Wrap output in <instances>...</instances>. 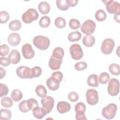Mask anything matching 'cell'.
Returning a JSON list of instances; mask_svg holds the SVG:
<instances>
[{
	"mask_svg": "<svg viewBox=\"0 0 120 120\" xmlns=\"http://www.w3.org/2000/svg\"><path fill=\"white\" fill-rule=\"evenodd\" d=\"M33 44L38 49L44 51L49 47L50 45V41L47 37L42 35H38L33 38Z\"/></svg>",
	"mask_w": 120,
	"mask_h": 120,
	"instance_id": "6da1fadb",
	"label": "cell"
},
{
	"mask_svg": "<svg viewBox=\"0 0 120 120\" xmlns=\"http://www.w3.org/2000/svg\"><path fill=\"white\" fill-rule=\"evenodd\" d=\"M39 17L37 10L33 8H29L22 16V20L25 23H30L33 21H36Z\"/></svg>",
	"mask_w": 120,
	"mask_h": 120,
	"instance_id": "7a4b0ae2",
	"label": "cell"
},
{
	"mask_svg": "<svg viewBox=\"0 0 120 120\" xmlns=\"http://www.w3.org/2000/svg\"><path fill=\"white\" fill-rule=\"evenodd\" d=\"M117 110V106L116 105L110 103L103 108L102 110V114L103 117L106 119H112L115 116Z\"/></svg>",
	"mask_w": 120,
	"mask_h": 120,
	"instance_id": "3957f363",
	"label": "cell"
},
{
	"mask_svg": "<svg viewBox=\"0 0 120 120\" xmlns=\"http://www.w3.org/2000/svg\"><path fill=\"white\" fill-rule=\"evenodd\" d=\"M120 91V82L118 79L116 78L111 79L108 84L107 92L112 96L117 95Z\"/></svg>",
	"mask_w": 120,
	"mask_h": 120,
	"instance_id": "277c9868",
	"label": "cell"
},
{
	"mask_svg": "<svg viewBox=\"0 0 120 120\" xmlns=\"http://www.w3.org/2000/svg\"><path fill=\"white\" fill-rule=\"evenodd\" d=\"M115 45L114 41L110 38L104 39L101 44V51L105 55L110 54L113 51Z\"/></svg>",
	"mask_w": 120,
	"mask_h": 120,
	"instance_id": "5b68a950",
	"label": "cell"
},
{
	"mask_svg": "<svg viewBox=\"0 0 120 120\" xmlns=\"http://www.w3.org/2000/svg\"><path fill=\"white\" fill-rule=\"evenodd\" d=\"M96 24L95 22L90 19L85 21L81 26V30L82 33L86 35H91L95 30Z\"/></svg>",
	"mask_w": 120,
	"mask_h": 120,
	"instance_id": "8992f818",
	"label": "cell"
},
{
	"mask_svg": "<svg viewBox=\"0 0 120 120\" xmlns=\"http://www.w3.org/2000/svg\"><path fill=\"white\" fill-rule=\"evenodd\" d=\"M69 52L72 59L75 60H79L82 58L83 52L81 46L78 44L72 45L69 48Z\"/></svg>",
	"mask_w": 120,
	"mask_h": 120,
	"instance_id": "52a82bcc",
	"label": "cell"
},
{
	"mask_svg": "<svg viewBox=\"0 0 120 120\" xmlns=\"http://www.w3.org/2000/svg\"><path fill=\"white\" fill-rule=\"evenodd\" d=\"M86 97L87 103L90 105H96L98 101V92L95 89H88L86 92Z\"/></svg>",
	"mask_w": 120,
	"mask_h": 120,
	"instance_id": "ba28073f",
	"label": "cell"
},
{
	"mask_svg": "<svg viewBox=\"0 0 120 120\" xmlns=\"http://www.w3.org/2000/svg\"><path fill=\"white\" fill-rule=\"evenodd\" d=\"M17 75L22 79H32L33 77L31 74V68L22 66L17 68L16 69Z\"/></svg>",
	"mask_w": 120,
	"mask_h": 120,
	"instance_id": "9c48e42d",
	"label": "cell"
},
{
	"mask_svg": "<svg viewBox=\"0 0 120 120\" xmlns=\"http://www.w3.org/2000/svg\"><path fill=\"white\" fill-rule=\"evenodd\" d=\"M106 5V9L107 12L110 14H115L120 11V3L113 0L103 1Z\"/></svg>",
	"mask_w": 120,
	"mask_h": 120,
	"instance_id": "30bf717a",
	"label": "cell"
},
{
	"mask_svg": "<svg viewBox=\"0 0 120 120\" xmlns=\"http://www.w3.org/2000/svg\"><path fill=\"white\" fill-rule=\"evenodd\" d=\"M41 103L42 107L46 111L47 114H48L51 112L53 107L54 100L52 97L46 96L41 99Z\"/></svg>",
	"mask_w": 120,
	"mask_h": 120,
	"instance_id": "8fae6325",
	"label": "cell"
},
{
	"mask_svg": "<svg viewBox=\"0 0 120 120\" xmlns=\"http://www.w3.org/2000/svg\"><path fill=\"white\" fill-rule=\"evenodd\" d=\"M22 52L23 57L26 59H31L35 55V52L32 46L28 43L23 45L22 47Z\"/></svg>",
	"mask_w": 120,
	"mask_h": 120,
	"instance_id": "7c38bea8",
	"label": "cell"
},
{
	"mask_svg": "<svg viewBox=\"0 0 120 120\" xmlns=\"http://www.w3.org/2000/svg\"><path fill=\"white\" fill-rule=\"evenodd\" d=\"M21 39L20 35L15 32L9 34L8 38V41L9 44L12 46H15L19 45L20 43Z\"/></svg>",
	"mask_w": 120,
	"mask_h": 120,
	"instance_id": "4fadbf2b",
	"label": "cell"
},
{
	"mask_svg": "<svg viewBox=\"0 0 120 120\" xmlns=\"http://www.w3.org/2000/svg\"><path fill=\"white\" fill-rule=\"evenodd\" d=\"M8 58L10 60V61L12 64H16L19 63L21 60L20 54L17 50H12L8 55Z\"/></svg>",
	"mask_w": 120,
	"mask_h": 120,
	"instance_id": "5bb4252c",
	"label": "cell"
},
{
	"mask_svg": "<svg viewBox=\"0 0 120 120\" xmlns=\"http://www.w3.org/2000/svg\"><path fill=\"white\" fill-rule=\"evenodd\" d=\"M60 82L56 78L51 77L48 78L46 80V85L49 89L54 91L58 90L60 87Z\"/></svg>",
	"mask_w": 120,
	"mask_h": 120,
	"instance_id": "9a60e30c",
	"label": "cell"
},
{
	"mask_svg": "<svg viewBox=\"0 0 120 120\" xmlns=\"http://www.w3.org/2000/svg\"><path fill=\"white\" fill-rule=\"evenodd\" d=\"M71 105L68 102L61 101L58 103L57 105V110L60 113H65L70 111Z\"/></svg>",
	"mask_w": 120,
	"mask_h": 120,
	"instance_id": "2e32d148",
	"label": "cell"
},
{
	"mask_svg": "<svg viewBox=\"0 0 120 120\" xmlns=\"http://www.w3.org/2000/svg\"><path fill=\"white\" fill-rule=\"evenodd\" d=\"M62 62V60H60L51 56L49 61L48 65L51 69L56 70L60 68Z\"/></svg>",
	"mask_w": 120,
	"mask_h": 120,
	"instance_id": "e0dca14e",
	"label": "cell"
},
{
	"mask_svg": "<svg viewBox=\"0 0 120 120\" xmlns=\"http://www.w3.org/2000/svg\"><path fill=\"white\" fill-rule=\"evenodd\" d=\"M32 114L33 116L38 119H42L47 114L46 111L42 107L37 106L32 110Z\"/></svg>",
	"mask_w": 120,
	"mask_h": 120,
	"instance_id": "ac0fdd59",
	"label": "cell"
},
{
	"mask_svg": "<svg viewBox=\"0 0 120 120\" xmlns=\"http://www.w3.org/2000/svg\"><path fill=\"white\" fill-rule=\"evenodd\" d=\"M89 86L93 87H97L99 85L98 77L96 74H91L89 75L87 80Z\"/></svg>",
	"mask_w": 120,
	"mask_h": 120,
	"instance_id": "d6986e66",
	"label": "cell"
},
{
	"mask_svg": "<svg viewBox=\"0 0 120 120\" xmlns=\"http://www.w3.org/2000/svg\"><path fill=\"white\" fill-rule=\"evenodd\" d=\"M82 42L85 46L91 47L95 44V38L91 35H86L83 37Z\"/></svg>",
	"mask_w": 120,
	"mask_h": 120,
	"instance_id": "ffe728a7",
	"label": "cell"
},
{
	"mask_svg": "<svg viewBox=\"0 0 120 120\" xmlns=\"http://www.w3.org/2000/svg\"><path fill=\"white\" fill-rule=\"evenodd\" d=\"M39 11L43 15L48 14L50 11V6L46 1L40 2L38 6Z\"/></svg>",
	"mask_w": 120,
	"mask_h": 120,
	"instance_id": "44dd1931",
	"label": "cell"
},
{
	"mask_svg": "<svg viewBox=\"0 0 120 120\" xmlns=\"http://www.w3.org/2000/svg\"><path fill=\"white\" fill-rule=\"evenodd\" d=\"M82 37L81 33L78 31H75L70 32L68 35V39L69 41L74 42L80 40Z\"/></svg>",
	"mask_w": 120,
	"mask_h": 120,
	"instance_id": "7402d4cb",
	"label": "cell"
},
{
	"mask_svg": "<svg viewBox=\"0 0 120 120\" xmlns=\"http://www.w3.org/2000/svg\"><path fill=\"white\" fill-rule=\"evenodd\" d=\"M22 27L21 22L19 20H14L10 22L8 25L9 29L12 31H17Z\"/></svg>",
	"mask_w": 120,
	"mask_h": 120,
	"instance_id": "603a6c76",
	"label": "cell"
},
{
	"mask_svg": "<svg viewBox=\"0 0 120 120\" xmlns=\"http://www.w3.org/2000/svg\"><path fill=\"white\" fill-rule=\"evenodd\" d=\"M56 3L57 8L61 11H66L69 8L68 0H57Z\"/></svg>",
	"mask_w": 120,
	"mask_h": 120,
	"instance_id": "cb8c5ba5",
	"label": "cell"
},
{
	"mask_svg": "<svg viewBox=\"0 0 120 120\" xmlns=\"http://www.w3.org/2000/svg\"><path fill=\"white\" fill-rule=\"evenodd\" d=\"M35 91L37 95L40 98H44L45 97L47 93L45 87L43 85H38L36 88Z\"/></svg>",
	"mask_w": 120,
	"mask_h": 120,
	"instance_id": "d4e9b609",
	"label": "cell"
},
{
	"mask_svg": "<svg viewBox=\"0 0 120 120\" xmlns=\"http://www.w3.org/2000/svg\"><path fill=\"white\" fill-rule=\"evenodd\" d=\"M11 98L15 102H18L21 100L22 98V92L18 89L14 90L11 94Z\"/></svg>",
	"mask_w": 120,
	"mask_h": 120,
	"instance_id": "484cf974",
	"label": "cell"
},
{
	"mask_svg": "<svg viewBox=\"0 0 120 120\" xmlns=\"http://www.w3.org/2000/svg\"><path fill=\"white\" fill-rule=\"evenodd\" d=\"M64 55V51L60 47H57L55 48L52 52V56L60 60H62Z\"/></svg>",
	"mask_w": 120,
	"mask_h": 120,
	"instance_id": "4316f807",
	"label": "cell"
},
{
	"mask_svg": "<svg viewBox=\"0 0 120 120\" xmlns=\"http://www.w3.org/2000/svg\"><path fill=\"white\" fill-rule=\"evenodd\" d=\"M12 116V113L9 110L1 109L0 111V119L1 120H9Z\"/></svg>",
	"mask_w": 120,
	"mask_h": 120,
	"instance_id": "83f0119b",
	"label": "cell"
},
{
	"mask_svg": "<svg viewBox=\"0 0 120 120\" xmlns=\"http://www.w3.org/2000/svg\"><path fill=\"white\" fill-rule=\"evenodd\" d=\"M109 70L112 75H119L120 74V67L117 64H111L109 66Z\"/></svg>",
	"mask_w": 120,
	"mask_h": 120,
	"instance_id": "f1b7e54d",
	"label": "cell"
},
{
	"mask_svg": "<svg viewBox=\"0 0 120 120\" xmlns=\"http://www.w3.org/2000/svg\"><path fill=\"white\" fill-rule=\"evenodd\" d=\"M95 17L97 21L98 22H102L105 20L106 18V14L103 9H99L96 12Z\"/></svg>",
	"mask_w": 120,
	"mask_h": 120,
	"instance_id": "f546056e",
	"label": "cell"
},
{
	"mask_svg": "<svg viewBox=\"0 0 120 120\" xmlns=\"http://www.w3.org/2000/svg\"><path fill=\"white\" fill-rule=\"evenodd\" d=\"M51 23V20L49 17L45 15L42 17L39 21V26L43 28L48 27Z\"/></svg>",
	"mask_w": 120,
	"mask_h": 120,
	"instance_id": "4dcf8cb0",
	"label": "cell"
},
{
	"mask_svg": "<svg viewBox=\"0 0 120 120\" xmlns=\"http://www.w3.org/2000/svg\"><path fill=\"white\" fill-rule=\"evenodd\" d=\"M54 25L56 27L59 29H62L66 26V21L64 18L59 16L55 19Z\"/></svg>",
	"mask_w": 120,
	"mask_h": 120,
	"instance_id": "1f68e13d",
	"label": "cell"
},
{
	"mask_svg": "<svg viewBox=\"0 0 120 120\" xmlns=\"http://www.w3.org/2000/svg\"><path fill=\"white\" fill-rule=\"evenodd\" d=\"M1 104L4 107L10 108L12 106L13 102L11 98L8 97H6L2 98L1 100Z\"/></svg>",
	"mask_w": 120,
	"mask_h": 120,
	"instance_id": "d6a6232c",
	"label": "cell"
},
{
	"mask_svg": "<svg viewBox=\"0 0 120 120\" xmlns=\"http://www.w3.org/2000/svg\"><path fill=\"white\" fill-rule=\"evenodd\" d=\"M110 76L107 72H102L99 76L98 82L101 84H105L110 79Z\"/></svg>",
	"mask_w": 120,
	"mask_h": 120,
	"instance_id": "836d02e7",
	"label": "cell"
},
{
	"mask_svg": "<svg viewBox=\"0 0 120 120\" xmlns=\"http://www.w3.org/2000/svg\"><path fill=\"white\" fill-rule=\"evenodd\" d=\"M75 111L76 113H85L86 111V106L82 102L77 103L75 107Z\"/></svg>",
	"mask_w": 120,
	"mask_h": 120,
	"instance_id": "e575fe53",
	"label": "cell"
},
{
	"mask_svg": "<svg viewBox=\"0 0 120 120\" xmlns=\"http://www.w3.org/2000/svg\"><path fill=\"white\" fill-rule=\"evenodd\" d=\"M10 15L9 13L6 11H1L0 13V23H6L9 19Z\"/></svg>",
	"mask_w": 120,
	"mask_h": 120,
	"instance_id": "d590c367",
	"label": "cell"
},
{
	"mask_svg": "<svg viewBox=\"0 0 120 120\" xmlns=\"http://www.w3.org/2000/svg\"><path fill=\"white\" fill-rule=\"evenodd\" d=\"M69 26L73 30H77L81 27L80 22L76 19H71L69 22Z\"/></svg>",
	"mask_w": 120,
	"mask_h": 120,
	"instance_id": "8d00e7d4",
	"label": "cell"
},
{
	"mask_svg": "<svg viewBox=\"0 0 120 120\" xmlns=\"http://www.w3.org/2000/svg\"><path fill=\"white\" fill-rule=\"evenodd\" d=\"M27 104L30 110H32L35 107L38 106V101L34 98H29L27 100Z\"/></svg>",
	"mask_w": 120,
	"mask_h": 120,
	"instance_id": "74e56055",
	"label": "cell"
},
{
	"mask_svg": "<svg viewBox=\"0 0 120 120\" xmlns=\"http://www.w3.org/2000/svg\"><path fill=\"white\" fill-rule=\"evenodd\" d=\"M42 73V69L39 66H35L31 68V74L33 78L40 76Z\"/></svg>",
	"mask_w": 120,
	"mask_h": 120,
	"instance_id": "f35d334b",
	"label": "cell"
},
{
	"mask_svg": "<svg viewBox=\"0 0 120 120\" xmlns=\"http://www.w3.org/2000/svg\"><path fill=\"white\" fill-rule=\"evenodd\" d=\"M19 109L21 112L23 113L27 112L30 111L27 104V100H24L21 102L18 105Z\"/></svg>",
	"mask_w": 120,
	"mask_h": 120,
	"instance_id": "ab89813d",
	"label": "cell"
},
{
	"mask_svg": "<svg viewBox=\"0 0 120 120\" xmlns=\"http://www.w3.org/2000/svg\"><path fill=\"white\" fill-rule=\"evenodd\" d=\"M87 64L84 61L77 62L74 65L75 69L77 71L84 70L87 68Z\"/></svg>",
	"mask_w": 120,
	"mask_h": 120,
	"instance_id": "60d3db41",
	"label": "cell"
},
{
	"mask_svg": "<svg viewBox=\"0 0 120 120\" xmlns=\"http://www.w3.org/2000/svg\"><path fill=\"white\" fill-rule=\"evenodd\" d=\"M9 51V47L6 44L1 45L0 46V55L1 56H6Z\"/></svg>",
	"mask_w": 120,
	"mask_h": 120,
	"instance_id": "b9f144b4",
	"label": "cell"
},
{
	"mask_svg": "<svg viewBox=\"0 0 120 120\" xmlns=\"http://www.w3.org/2000/svg\"><path fill=\"white\" fill-rule=\"evenodd\" d=\"M68 98L71 102H75L79 99L78 94L75 91H71L68 95Z\"/></svg>",
	"mask_w": 120,
	"mask_h": 120,
	"instance_id": "7bdbcfd3",
	"label": "cell"
},
{
	"mask_svg": "<svg viewBox=\"0 0 120 120\" xmlns=\"http://www.w3.org/2000/svg\"><path fill=\"white\" fill-rule=\"evenodd\" d=\"M9 91L8 86L3 83H0V98L4 97L6 96Z\"/></svg>",
	"mask_w": 120,
	"mask_h": 120,
	"instance_id": "ee69618b",
	"label": "cell"
},
{
	"mask_svg": "<svg viewBox=\"0 0 120 120\" xmlns=\"http://www.w3.org/2000/svg\"><path fill=\"white\" fill-rule=\"evenodd\" d=\"M51 76L56 78L58 81H59L60 82L62 80L63 75L62 72H61L60 71H56L52 73V74L51 75Z\"/></svg>",
	"mask_w": 120,
	"mask_h": 120,
	"instance_id": "f6af8a7d",
	"label": "cell"
},
{
	"mask_svg": "<svg viewBox=\"0 0 120 120\" xmlns=\"http://www.w3.org/2000/svg\"><path fill=\"white\" fill-rule=\"evenodd\" d=\"M10 60L8 58L4 57H1L0 58V64L4 67H8L10 65Z\"/></svg>",
	"mask_w": 120,
	"mask_h": 120,
	"instance_id": "bcb514c9",
	"label": "cell"
},
{
	"mask_svg": "<svg viewBox=\"0 0 120 120\" xmlns=\"http://www.w3.org/2000/svg\"><path fill=\"white\" fill-rule=\"evenodd\" d=\"M75 119L76 120H87L85 113H76Z\"/></svg>",
	"mask_w": 120,
	"mask_h": 120,
	"instance_id": "7dc6e473",
	"label": "cell"
},
{
	"mask_svg": "<svg viewBox=\"0 0 120 120\" xmlns=\"http://www.w3.org/2000/svg\"><path fill=\"white\" fill-rule=\"evenodd\" d=\"M68 3L69 4V7H75L76 6L78 2V1L77 0H68Z\"/></svg>",
	"mask_w": 120,
	"mask_h": 120,
	"instance_id": "c3c4849f",
	"label": "cell"
},
{
	"mask_svg": "<svg viewBox=\"0 0 120 120\" xmlns=\"http://www.w3.org/2000/svg\"><path fill=\"white\" fill-rule=\"evenodd\" d=\"M6 70L4 68L2 67H0V79H2L4 77H5L6 75Z\"/></svg>",
	"mask_w": 120,
	"mask_h": 120,
	"instance_id": "681fc988",
	"label": "cell"
},
{
	"mask_svg": "<svg viewBox=\"0 0 120 120\" xmlns=\"http://www.w3.org/2000/svg\"><path fill=\"white\" fill-rule=\"evenodd\" d=\"M120 12L115 13L114 15V19L118 23H120Z\"/></svg>",
	"mask_w": 120,
	"mask_h": 120,
	"instance_id": "f907efd6",
	"label": "cell"
}]
</instances>
